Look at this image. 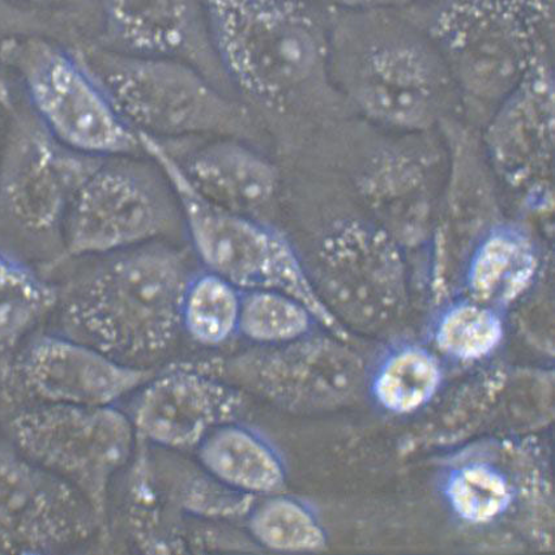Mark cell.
I'll use <instances>...</instances> for the list:
<instances>
[{"instance_id": "1", "label": "cell", "mask_w": 555, "mask_h": 555, "mask_svg": "<svg viewBox=\"0 0 555 555\" xmlns=\"http://www.w3.org/2000/svg\"><path fill=\"white\" fill-rule=\"evenodd\" d=\"M61 293L63 335L137 367H152L182 331L181 306L193 274L184 255L149 244L106 255Z\"/></svg>"}, {"instance_id": "2", "label": "cell", "mask_w": 555, "mask_h": 555, "mask_svg": "<svg viewBox=\"0 0 555 555\" xmlns=\"http://www.w3.org/2000/svg\"><path fill=\"white\" fill-rule=\"evenodd\" d=\"M139 137L143 152L156 163L173 191L191 245L206 271L219 274L241 291H278L295 297L308 306L323 330L350 341V332L325 308L308 267L282 233L254 216L203 199L159 140L142 133Z\"/></svg>"}, {"instance_id": "3", "label": "cell", "mask_w": 555, "mask_h": 555, "mask_svg": "<svg viewBox=\"0 0 555 555\" xmlns=\"http://www.w3.org/2000/svg\"><path fill=\"white\" fill-rule=\"evenodd\" d=\"M127 124L162 140L241 135L245 112L189 63L116 50L78 54Z\"/></svg>"}, {"instance_id": "4", "label": "cell", "mask_w": 555, "mask_h": 555, "mask_svg": "<svg viewBox=\"0 0 555 555\" xmlns=\"http://www.w3.org/2000/svg\"><path fill=\"white\" fill-rule=\"evenodd\" d=\"M204 8L222 67L254 99L289 98L322 65L314 25L285 0H206Z\"/></svg>"}, {"instance_id": "5", "label": "cell", "mask_w": 555, "mask_h": 555, "mask_svg": "<svg viewBox=\"0 0 555 555\" xmlns=\"http://www.w3.org/2000/svg\"><path fill=\"white\" fill-rule=\"evenodd\" d=\"M10 443L78 491L104 531L114 478L131 462L137 433L113 406L34 404L9 421Z\"/></svg>"}, {"instance_id": "6", "label": "cell", "mask_w": 555, "mask_h": 555, "mask_svg": "<svg viewBox=\"0 0 555 555\" xmlns=\"http://www.w3.org/2000/svg\"><path fill=\"white\" fill-rule=\"evenodd\" d=\"M5 56L22 80L38 122L67 149L98 158L143 152L139 133L78 54L29 38L11 42Z\"/></svg>"}, {"instance_id": "7", "label": "cell", "mask_w": 555, "mask_h": 555, "mask_svg": "<svg viewBox=\"0 0 555 555\" xmlns=\"http://www.w3.org/2000/svg\"><path fill=\"white\" fill-rule=\"evenodd\" d=\"M332 334L194 362L197 367L282 410L323 413L353 403L365 387L361 357Z\"/></svg>"}, {"instance_id": "8", "label": "cell", "mask_w": 555, "mask_h": 555, "mask_svg": "<svg viewBox=\"0 0 555 555\" xmlns=\"http://www.w3.org/2000/svg\"><path fill=\"white\" fill-rule=\"evenodd\" d=\"M102 158L80 184L62 222L69 258H102L153 244L176 227L162 181L132 163Z\"/></svg>"}, {"instance_id": "9", "label": "cell", "mask_w": 555, "mask_h": 555, "mask_svg": "<svg viewBox=\"0 0 555 555\" xmlns=\"http://www.w3.org/2000/svg\"><path fill=\"white\" fill-rule=\"evenodd\" d=\"M309 273L325 308L348 331L385 323L405 302L404 250L374 221L332 222Z\"/></svg>"}, {"instance_id": "10", "label": "cell", "mask_w": 555, "mask_h": 555, "mask_svg": "<svg viewBox=\"0 0 555 555\" xmlns=\"http://www.w3.org/2000/svg\"><path fill=\"white\" fill-rule=\"evenodd\" d=\"M105 532L72 485L0 443V554H51Z\"/></svg>"}, {"instance_id": "11", "label": "cell", "mask_w": 555, "mask_h": 555, "mask_svg": "<svg viewBox=\"0 0 555 555\" xmlns=\"http://www.w3.org/2000/svg\"><path fill=\"white\" fill-rule=\"evenodd\" d=\"M4 362L12 385L34 404L113 406L157 373L126 365L66 335L30 336Z\"/></svg>"}, {"instance_id": "12", "label": "cell", "mask_w": 555, "mask_h": 555, "mask_svg": "<svg viewBox=\"0 0 555 555\" xmlns=\"http://www.w3.org/2000/svg\"><path fill=\"white\" fill-rule=\"evenodd\" d=\"M101 159L67 149L37 119L17 125L0 162V208L24 233L61 231L76 191Z\"/></svg>"}, {"instance_id": "13", "label": "cell", "mask_w": 555, "mask_h": 555, "mask_svg": "<svg viewBox=\"0 0 555 555\" xmlns=\"http://www.w3.org/2000/svg\"><path fill=\"white\" fill-rule=\"evenodd\" d=\"M245 393L194 362L156 373L132 405L137 438L170 452L196 450L210 433L244 413Z\"/></svg>"}, {"instance_id": "14", "label": "cell", "mask_w": 555, "mask_h": 555, "mask_svg": "<svg viewBox=\"0 0 555 555\" xmlns=\"http://www.w3.org/2000/svg\"><path fill=\"white\" fill-rule=\"evenodd\" d=\"M440 80L436 63L424 51L391 44L362 61L353 89L370 117L399 129L418 130L436 118Z\"/></svg>"}, {"instance_id": "15", "label": "cell", "mask_w": 555, "mask_h": 555, "mask_svg": "<svg viewBox=\"0 0 555 555\" xmlns=\"http://www.w3.org/2000/svg\"><path fill=\"white\" fill-rule=\"evenodd\" d=\"M491 132L498 173L532 208L552 209L553 118L551 91L535 79L522 86Z\"/></svg>"}, {"instance_id": "16", "label": "cell", "mask_w": 555, "mask_h": 555, "mask_svg": "<svg viewBox=\"0 0 555 555\" xmlns=\"http://www.w3.org/2000/svg\"><path fill=\"white\" fill-rule=\"evenodd\" d=\"M357 188L375 224L404 251L433 238L436 194L431 169L418 157L383 152L362 170Z\"/></svg>"}, {"instance_id": "17", "label": "cell", "mask_w": 555, "mask_h": 555, "mask_svg": "<svg viewBox=\"0 0 555 555\" xmlns=\"http://www.w3.org/2000/svg\"><path fill=\"white\" fill-rule=\"evenodd\" d=\"M178 164L195 193L233 212L253 216L278 194L276 166L234 140L204 146Z\"/></svg>"}, {"instance_id": "18", "label": "cell", "mask_w": 555, "mask_h": 555, "mask_svg": "<svg viewBox=\"0 0 555 555\" xmlns=\"http://www.w3.org/2000/svg\"><path fill=\"white\" fill-rule=\"evenodd\" d=\"M540 267L532 235L498 221L470 248L463 266L464 288L475 301L506 312L532 289Z\"/></svg>"}, {"instance_id": "19", "label": "cell", "mask_w": 555, "mask_h": 555, "mask_svg": "<svg viewBox=\"0 0 555 555\" xmlns=\"http://www.w3.org/2000/svg\"><path fill=\"white\" fill-rule=\"evenodd\" d=\"M437 485L451 515L477 528L501 521L520 495L513 468L488 450L462 451L449 459L439 470Z\"/></svg>"}, {"instance_id": "20", "label": "cell", "mask_w": 555, "mask_h": 555, "mask_svg": "<svg viewBox=\"0 0 555 555\" xmlns=\"http://www.w3.org/2000/svg\"><path fill=\"white\" fill-rule=\"evenodd\" d=\"M102 11L120 53L181 60L193 41L195 0H102Z\"/></svg>"}, {"instance_id": "21", "label": "cell", "mask_w": 555, "mask_h": 555, "mask_svg": "<svg viewBox=\"0 0 555 555\" xmlns=\"http://www.w3.org/2000/svg\"><path fill=\"white\" fill-rule=\"evenodd\" d=\"M446 383L442 357L426 344L399 340L366 366L367 397L390 416H413L439 397Z\"/></svg>"}, {"instance_id": "22", "label": "cell", "mask_w": 555, "mask_h": 555, "mask_svg": "<svg viewBox=\"0 0 555 555\" xmlns=\"http://www.w3.org/2000/svg\"><path fill=\"white\" fill-rule=\"evenodd\" d=\"M142 444L146 469L166 518L183 515L219 525L246 520L257 496L229 488L202 465L197 468L180 459L153 455L150 444L143 440Z\"/></svg>"}, {"instance_id": "23", "label": "cell", "mask_w": 555, "mask_h": 555, "mask_svg": "<svg viewBox=\"0 0 555 555\" xmlns=\"http://www.w3.org/2000/svg\"><path fill=\"white\" fill-rule=\"evenodd\" d=\"M196 451L208 474L241 493L257 498L280 493L288 482L282 452L238 421L217 427Z\"/></svg>"}, {"instance_id": "24", "label": "cell", "mask_w": 555, "mask_h": 555, "mask_svg": "<svg viewBox=\"0 0 555 555\" xmlns=\"http://www.w3.org/2000/svg\"><path fill=\"white\" fill-rule=\"evenodd\" d=\"M61 292L34 268L0 248V360L29 339L59 308Z\"/></svg>"}, {"instance_id": "25", "label": "cell", "mask_w": 555, "mask_h": 555, "mask_svg": "<svg viewBox=\"0 0 555 555\" xmlns=\"http://www.w3.org/2000/svg\"><path fill=\"white\" fill-rule=\"evenodd\" d=\"M506 312L469 297L454 299L433 319L430 347L461 365H475L490 359L506 337Z\"/></svg>"}, {"instance_id": "26", "label": "cell", "mask_w": 555, "mask_h": 555, "mask_svg": "<svg viewBox=\"0 0 555 555\" xmlns=\"http://www.w3.org/2000/svg\"><path fill=\"white\" fill-rule=\"evenodd\" d=\"M491 206L493 199L483 169L475 165L454 169L448 207L433 233L437 279L440 270L448 267L452 254L461 250L465 261L470 248L498 222L490 220L494 210Z\"/></svg>"}, {"instance_id": "27", "label": "cell", "mask_w": 555, "mask_h": 555, "mask_svg": "<svg viewBox=\"0 0 555 555\" xmlns=\"http://www.w3.org/2000/svg\"><path fill=\"white\" fill-rule=\"evenodd\" d=\"M255 544L276 553H319L328 533L314 506L284 491L259 496L246 518Z\"/></svg>"}, {"instance_id": "28", "label": "cell", "mask_w": 555, "mask_h": 555, "mask_svg": "<svg viewBox=\"0 0 555 555\" xmlns=\"http://www.w3.org/2000/svg\"><path fill=\"white\" fill-rule=\"evenodd\" d=\"M242 291L206 271L193 274L183 293L182 331L196 344L219 348L238 334Z\"/></svg>"}, {"instance_id": "29", "label": "cell", "mask_w": 555, "mask_h": 555, "mask_svg": "<svg viewBox=\"0 0 555 555\" xmlns=\"http://www.w3.org/2000/svg\"><path fill=\"white\" fill-rule=\"evenodd\" d=\"M321 324L308 306L285 293L242 291L238 334L257 347L284 346L315 334Z\"/></svg>"}, {"instance_id": "30", "label": "cell", "mask_w": 555, "mask_h": 555, "mask_svg": "<svg viewBox=\"0 0 555 555\" xmlns=\"http://www.w3.org/2000/svg\"><path fill=\"white\" fill-rule=\"evenodd\" d=\"M44 2H51V0H44Z\"/></svg>"}]
</instances>
